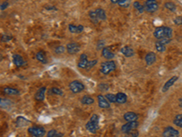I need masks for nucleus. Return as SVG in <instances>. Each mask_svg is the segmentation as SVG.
Returning <instances> with one entry per match:
<instances>
[{
    "label": "nucleus",
    "instance_id": "obj_1",
    "mask_svg": "<svg viewBox=\"0 0 182 137\" xmlns=\"http://www.w3.org/2000/svg\"><path fill=\"white\" fill-rule=\"evenodd\" d=\"M99 128V118L97 114H93L89 121L86 123V129L89 133H96Z\"/></svg>",
    "mask_w": 182,
    "mask_h": 137
},
{
    "label": "nucleus",
    "instance_id": "obj_2",
    "mask_svg": "<svg viewBox=\"0 0 182 137\" xmlns=\"http://www.w3.org/2000/svg\"><path fill=\"white\" fill-rule=\"evenodd\" d=\"M154 37L158 39L163 38H172V29L168 27H159L157 28L154 31Z\"/></svg>",
    "mask_w": 182,
    "mask_h": 137
},
{
    "label": "nucleus",
    "instance_id": "obj_3",
    "mask_svg": "<svg viewBox=\"0 0 182 137\" xmlns=\"http://www.w3.org/2000/svg\"><path fill=\"white\" fill-rule=\"evenodd\" d=\"M116 69V63L112 60L110 61H106V62H103L102 64L100 65V72L104 75H108L109 74L110 72H112L113 70H115Z\"/></svg>",
    "mask_w": 182,
    "mask_h": 137
},
{
    "label": "nucleus",
    "instance_id": "obj_4",
    "mask_svg": "<svg viewBox=\"0 0 182 137\" xmlns=\"http://www.w3.org/2000/svg\"><path fill=\"white\" fill-rule=\"evenodd\" d=\"M69 89L73 93H79L84 91L85 85L79 80H73L69 83Z\"/></svg>",
    "mask_w": 182,
    "mask_h": 137
},
{
    "label": "nucleus",
    "instance_id": "obj_5",
    "mask_svg": "<svg viewBox=\"0 0 182 137\" xmlns=\"http://www.w3.org/2000/svg\"><path fill=\"white\" fill-rule=\"evenodd\" d=\"M27 132L32 134L35 137H43L46 134V130L43 127H37V126H34V127H29Z\"/></svg>",
    "mask_w": 182,
    "mask_h": 137
},
{
    "label": "nucleus",
    "instance_id": "obj_6",
    "mask_svg": "<svg viewBox=\"0 0 182 137\" xmlns=\"http://www.w3.org/2000/svg\"><path fill=\"white\" fill-rule=\"evenodd\" d=\"M163 137H179V132L171 126H167L162 133Z\"/></svg>",
    "mask_w": 182,
    "mask_h": 137
},
{
    "label": "nucleus",
    "instance_id": "obj_7",
    "mask_svg": "<svg viewBox=\"0 0 182 137\" xmlns=\"http://www.w3.org/2000/svg\"><path fill=\"white\" fill-rule=\"evenodd\" d=\"M138 126V123L137 121L134 122H127V123H125L122 127H121V131L124 133H127L131 131H134L137 127Z\"/></svg>",
    "mask_w": 182,
    "mask_h": 137
},
{
    "label": "nucleus",
    "instance_id": "obj_8",
    "mask_svg": "<svg viewBox=\"0 0 182 137\" xmlns=\"http://www.w3.org/2000/svg\"><path fill=\"white\" fill-rule=\"evenodd\" d=\"M144 8L146 11L153 13L155 11H157L158 8V5L155 2V1H146L144 4Z\"/></svg>",
    "mask_w": 182,
    "mask_h": 137
},
{
    "label": "nucleus",
    "instance_id": "obj_9",
    "mask_svg": "<svg viewBox=\"0 0 182 137\" xmlns=\"http://www.w3.org/2000/svg\"><path fill=\"white\" fill-rule=\"evenodd\" d=\"M67 50L69 54H76L80 50V46L79 44L76 43V42H71V43L68 44Z\"/></svg>",
    "mask_w": 182,
    "mask_h": 137
},
{
    "label": "nucleus",
    "instance_id": "obj_10",
    "mask_svg": "<svg viewBox=\"0 0 182 137\" xmlns=\"http://www.w3.org/2000/svg\"><path fill=\"white\" fill-rule=\"evenodd\" d=\"M98 101H99V106L102 109H109L110 107V102L106 100V98L101 94L98 96Z\"/></svg>",
    "mask_w": 182,
    "mask_h": 137
},
{
    "label": "nucleus",
    "instance_id": "obj_11",
    "mask_svg": "<svg viewBox=\"0 0 182 137\" xmlns=\"http://www.w3.org/2000/svg\"><path fill=\"white\" fill-rule=\"evenodd\" d=\"M13 61H14V64L17 67H22V66H25L27 64V61L18 54L13 55Z\"/></svg>",
    "mask_w": 182,
    "mask_h": 137
},
{
    "label": "nucleus",
    "instance_id": "obj_12",
    "mask_svg": "<svg viewBox=\"0 0 182 137\" xmlns=\"http://www.w3.org/2000/svg\"><path fill=\"white\" fill-rule=\"evenodd\" d=\"M178 80V76H173V77H171L165 84H164V86L162 87V91L163 92H166L171 86H173L174 85V83Z\"/></svg>",
    "mask_w": 182,
    "mask_h": 137
},
{
    "label": "nucleus",
    "instance_id": "obj_13",
    "mask_svg": "<svg viewBox=\"0 0 182 137\" xmlns=\"http://www.w3.org/2000/svg\"><path fill=\"white\" fill-rule=\"evenodd\" d=\"M46 91H47L46 87H41L40 89H38L35 94L36 100L37 101H44L45 96H46Z\"/></svg>",
    "mask_w": 182,
    "mask_h": 137
},
{
    "label": "nucleus",
    "instance_id": "obj_14",
    "mask_svg": "<svg viewBox=\"0 0 182 137\" xmlns=\"http://www.w3.org/2000/svg\"><path fill=\"white\" fill-rule=\"evenodd\" d=\"M137 117H138L137 114L135 113V112H126V113L124 114V116H123L124 120L127 121V122H134V121H137Z\"/></svg>",
    "mask_w": 182,
    "mask_h": 137
},
{
    "label": "nucleus",
    "instance_id": "obj_15",
    "mask_svg": "<svg viewBox=\"0 0 182 137\" xmlns=\"http://www.w3.org/2000/svg\"><path fill=\"white\" fill-rule=\"evenodd\" d=\"M88 56L86 54H81L80 58H79V61L78 63V66L80 68V69H86L88 66Z\"/></svg>",
    "mask_w": 182,
    "mask_h": 137
},
{
    "label": "nucleus",
    "instance_id": "obj_16",
    "mask_svg": "<svg viewBox=\"0 0 182 137\" xmlns=\"http://www.w3.org/2000/svg\"><path fill=\"white\" fill-rule=\"evenodd\" d=\"M68 29L71 33H81L84 30V27L82 25H78V26H75L73 24H69L68 25Z\"/></svg>",
    "mask_w": 182,
    "mask_h": 137
},
{
    "label": "nucleus",
    "instance_id": "obj_17",
    "mask_svg": "<svg viewBox=\"0 0 182 137\" xmlns=\"http://www.w3.org/2000/svg\"><path fill=\"white\" fill-rule=\"evenodd\" d=\"M145 60H146V63L147 65H152L156 61V54L154 53V52H149V53H147L146 55Z\"/></svg>",
    "mask_w": 182,
    "mask_h": 137
},
{
    "label": "nucleus",
    "instance_id": "obj_18",
    "mask_svg": "<svg viewBox=\"0 0 182 137\" xmlns=\"http://www.w3.org/2000/svg\"><path fill=\"white\" fill-rule=\"evenodd\" d=\"M102 56L104 58H106V59H111L114 58V54L113 52L110 51L109 48V47H104L103 49H102Z\"/></svg>",
    "mask_w": 182,
    "mask_h": 137
},
{
    "label": "nucleus",
    "instance_id": "obj_19",
    "mask_svg": "<svg viewBox=\"0 0 182 137\" xmlns=\"http://www.w3.org/2000/svg\"><path fill=\"white\" fill-rule=\"evenodd\" d=\"M120 52L126 57H132L134 55V50L130 47H127V46L123 47L120 49Z\"/></svg>",
    "mask_w": 182,
    "mask_h": 137
},
{
    "label": "nucleus",
    "instance_id": "obj_20",
    "mask_svg": "<svg viewBox=\"0 0 182 137\" xmlns=\"http://www.w3.org/2000/svg\"><path fill=\"white\" fill-rule=\"evenodd\" d=\"M116 98H117V102L119 103V104H123V103H126L127 102V97L125 93L123 92H119L116 94Z\"/></svg>",
    "mask_w": 182,
    "mask_h": 137
},
{
    "label": "nucleus",
    "instance_id": "obj_21",
    "mask_svg": "<svg viewBox=\"0 0 182 137\" xmlns=\"http://www.w3.org/2000/svg\"><path fill=\"white\" fill-rule=\"evenodd\" d=\"M81 103L84 104V105H91L94 103L95 100L94 98H92L91 96H88V95H86V96H83L80 100Z\"/></svg>",
    "mask_w": 182,
    "mask_h": 137
},
{
    "label": "nucleus",
    "instance_id": "obj_22",
    "mask_svg": "<svg viewBox=\"0 0 182 137\" xmlns=\"http://www.w3.org/2000/svg\"><path fill=\"white\" fill-rule=\"evenodd\" d=\"M3 91L7 95H17V94H19V91L17 89L11 87H5Z\"/></svg>",
    "mask_w": 182,
    "mask_h": 137
},
{
    "label": "nucleus",
    "instance_id": "obj_23",
    "mask_svg": "<svg viewBox=\"0 0 182 137\" xmlns=\"http://www.w3.org/2000/svg\"><path fill=\"white\" fill-rule=\"evenodd\" d=\"M36 58L38 61H40L41 63H44V64H46V63H47V59L46 58V55L43 51H39L37 52V53L36 54Z\"/></svg>",
    "mask_w": 182,
    "mask_h": 137
},
{
    "label": "nucleus",
    "instance_id": "obj_24",
    "mask_svg": "<svg viewBox=\"0 0 182 137\" xmlns=\"http://www.w3.org/2000/svg\"><path fill=\"white\" fill-rule=\"evenodd\" d=\"M88 15H89L90 20L92 21L93 23L97 24L99 21V18L98 17V14H97V11H96V10H91V11H89Z\"/></svg>",
    "mask_w": 182,
    "mask_h": 137
},
{
    "label": "nucleus",
    "instance_id": "obj_25",
    "mask_svg": "<svg viewBox=\"0 0 182 137\" xmlns=\"http://www.w3.org/2000/svg\"><path fill=\"white\" fill-rule=\"evenodd\" d=\"M96 11H97V14H98V17H99V20H106V15L105 11L102 8L96 9Z\"/></svg>",
    "mask_w": 182,
    "mask_h": 137
},
{
    "label": "nucleus",
    "instance_id": "obj_26",
    "mask_svg": "<svg viewBox=\"0 0 182 137\" xmlns=\"http://www.w3.org/2000/svg\"><path fill=\"white\" fill-rule=\"evenodd\" d=\"M174 123L176 126H178V127L182 128V114L177 115L175 120H174Z\"/></svg>",
    "mask_w": 182,
    "mask_h": 137
},
{
    "label": "nucleus",
    "instance_id": "obj_27",
    "mask_svg": "<svg viewBox=\"0 0 182 137\" xmlns=\"http://www.w3.org/2000/svg\"><path fill=\"white\" fill-rule=\"evenodd\" d=\"M105 97L106 98V100H108L110 103L117 102V98H116V95H114V94H112V93H106Z\"/></svg>",
    "mask_w": 182,
    "mask_h": 137
},
{
    "label": "nucleus",
    "instance_id": "obj_28",
    "mask_svg": "<svg viewBox=\"0 0 182 137\" xmlns=\"http://www.w3.org/2000/svg\"><path fill=\"white\" fill-rule=\"evenodd\" d=\"M155 47H156V49H157L158 52H164V51L166 50V47H165V45L162 44V43H160L159 41L157 42L156 45H155Z\"/></svg>",
    "mask_w": 182,
    "mask_h": 137
},
{
    "label": "nucleus",
    "instance_id": "obj_29",
    "mask_svg": "<svg viewBox=\"0 0 182 137\" xmlns=\"http://www.w3.org/2000/svg\"><path fill=\"white\" fill-rule=\"evenodd\" d=\"M165 7L168 10H170V11H176V9H177V7L173 4V3H171V2H166L165 4Z\"/></svg>",
    "mask_w": 182,
    "mask_h": 137
},
{
    "label": "nucleus",
    "instance_id": "obj_30",
    "mask_svg": "<svg viewBox=\"0 0 182 137\" xmlns=\"http://www.w3.org/2000/svg\"><path fill=\"white\" fill-rule=\"evenodd\" d=\"M51 92H52L53 94L58 95V96H62L63 94H64L63 91H62L61 89H59V88H57V87H53V88L51 89Z\"/></svg>",
    "mask_w": 182,
    "mask_h": 137
},
{
    "label": "nucleus",
    "instance_id": "obj_31",
    "mask_svg": "<svg viewBox=\"0 0 182 137\" xmlns=\"http://www.w3.org/2000/svg\"><path fill=\"white\" fill-rule=\"evenodd\" d=\"M133 5H134V7H135L137 10H138V11H140V13H142V12H144V11H145L144 6H142L140 2H135Z\"/></svg>",
    "mask_w": 182,
    "mask_h": 137
},
{
    "label": "nucleus",
    "instance_id": "obj_32",
    "mask_svg": "<svg viewBox=\"0 0 182 137\" xmlns=\"http://www.w3.org/2000/svg\"><path fill=\"white\" fill-rule=\"evenodd\" d=\"M117 4H119L120 7H127L129 6L130 0H119V2L117 3Z\"/></svg>",
    "mask_w": 182,
    "mask_h": 137
},
{
    "label": "nucleus",
    "instance_id": "obj_33",
    "mask_svg": "<svg viewBox=\"0 0 182 137\" xmlns=\"http://www.w3.org/2000/svg\"><path fill=\"white\" fill-rule=\"evenodd\" d=\"M137 136H138V133L135 132V130H134V131H131L127 133H125L124 137H137Z\"/></svg>",
    "mask_w": 182,
    "mask_h": 137
},
{
    "label": "nucleus",
    "instance_id": "obj_34",
    "mask_svg": "<svg viewBox=\"0 0 182 137\" xmlns=\"http://www.w3.org/2000/svg\"><path fill=\"white\" fill-rule=\"evenodd\" d=\"M98 63V60L97 59H94V60H91V61H88V66H87V70H89V69H91V68H93L96 64H97Z\"/></svg>",
    "mask_w": 182,
    "mask_h": 137
},
{
    "label": "nucleus",
    "instance_id": "obj_35",
    "mask_svg": "<svg viewBox=\"0 0 182 137\" xmlns=\"http://www.w3.org/2000/svg\"><path fill=\"white\" fill-rule=\"evenodd\" d=\"M64 51H65V47H63V46H59L55 49V52L57 54H62Z\"/></svg>",
    "mask_w": 182,
    "mask_h": 137
},
{
    "label": "nucleus",
    "instance_id": "obj_36",
    "mask_svg": "<svg viewBox=\"0 0 182 137\" xmlns=\"http://www.w3.org/2000/svg\"><path fill=\"white\" fill-rule=\"evenodd\" d=\"M170 40H171V38H160V39H158V41L160 42V43H162V44H164V45H166V44L169 43Z\"/></svg>",
    "mask_w": 182,
    "mask_h": 137
},
{
    "label": "nucleus",
    "instance_id": "obj_37",
    "mask_svg": "<svg viewBox=\"0 0 182 137\" xmlns=\"http://www.w3.org/2000/svg\"><path fill=\"white\" fill-rule=\"evenodd\" d=\"M173 21L176 25H182V17H177L174 18Z\"/></svg>",
    "mask_w": 182,
    "mask_h": 137
},
{
    "label": "nucleus",
    "instance_id": "obj_38",
    "mask_svg": "<svg viewBox=\"0 0 182 137\" xmlns=\"http://www.w3.org/2000/svg\"><path fill=\"white\" fill-rule=\"evenodd\" d=\"M57 131L56 130H50L47 132V137H55V135L57 134Z\"/></svg>",
    "mask_w": 182,
    "mask_h": 137
},
{
    "label": "nucleus",
    "instance_id": "obj_39",
    "mask_svg": "<svg viewBox=\"0 0 182 137\" xmlns=\"http://www.w3.org/2000/svg\"><path fill=\"white\" fill-rule=\"evenodd\" d=\"M99 88L101 90V91H105L106 89H109V86L108 85H106L105 83H101L99 85Z\"/></svg>",
    "mask_w": 182,
    "mask_h": 137
},
{
    "label": "nucleus",
    "instance_id": "obj_40",
    "mask_svg": "<svg viewBox=\"0 0 182 137\" xmlns=\"http://www.w3.org/2000/svg\"><path fill=\"white\" fill-rule=\"evenodd\" d=\"M104 47V41L103 40H100L99 43H98V49H100Z\"/></svg>",
    "mask_w": 182,
    "mask_h": 137
},
{
    "label": "nucleus",
    "instance_id": "obj_41",
    "mask_svg": "<svg viewBox=\"0 0 182 137\" xmlns=\"http://www.w3.org/2000/svg\"><path fill=\"white\" fill-rule=\"evenodd\" d=\"M7 6H8V3H7V2H4V3L1 5V10H4Z\"/></svg>",
    "mask_w": 182,
    "mask_h": 137
},
{
    "label": "nucleus",
    "instance_id": "obj_42",
    "mask_svg": "<svg viewBox=\"0 0 182 137\" xmlns=\"http://www.w3.org/2000/svg\"><path fill=\"white\" fill-rule=\"evenodd\" d=\"M2 38H3V40H5V41H6V40H9L10 38H10V37H7V36H3L2 37Z\"/></svg>",
    "mask_w": 182,
    "mask_h": 137
},
{
    "label": "nucleus",
    "instance_id": "obj_43",
    "mask_svg": "<svg viewBox=\"0 0 182 137\" xmlns=\"http://www.w3.org/2000/svg\"><path fill=\"white\" fill-rule=\"evenodd\" d=\"M55 137H63V133H57V134L55 135Z\"/></svg>",
    "mask_w": 182,
    "mask_h": 137
},
{
    "label": "nucleus",
    "instance_id": "obj_44",
    "mask_svg": "<svg viewBox=\"0 0 182 137\" xmlns=\"http://www.w3.org/2000/svg\"><path fill=\"white\" fill-rule=\"evenodd\" d=\"M110 1H111V3H113V4H116V3H119V0H110Z\"/></svg>",
    "mask_w": 182,
    "mask_h": 137
},
{
    "label": "nucleus",
    "instance_id": "obj_45",
    "mask_svg": "<svg viewBox=\"0 0 182 137\" xmlns=\"http://www.w3.org/2000/svg\"><path fill=\"white\" fill-rule=\"evenodd\" d=\"M179 106H180V107H182V98H180V99H179Z\"/></svg>",
    "mask_w": 182,
    "mask_h": 137
},
{
    "label": "nucleus",
    "instance_id": "obj_46",
    "mask_svg": "<svg viewBox=\"0 0 182 137\" xmlns=\"http://www.w3.org/2000/svg\"><path fill=\"white\" fill-rule=\"evenodd\" d=\"M146 1H155V0H146Z\"/></svg>",
    "mask_w": 182,
    "mask_h": 137
}]
</instances>
